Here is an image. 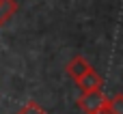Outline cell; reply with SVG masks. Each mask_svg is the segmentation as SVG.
I'll return each mask as SVG.
<instances>
[{
  "label": "cell",
  "instance_id": "1",
  "mask_svg": "<svg viewBox=\"0 0 123 114\" xmlns=\"http://www.w3.org/2000/svg\"><path fill=\"white\" fill-rule=\"evenodd\" d=\"M106 101H108V95L102 88H95V91L82 93V97L78 99V108L84 114H102L106 108Z\"/></svg>",
  "mask_w": 123,
  "mask_h": 114
},
{
  "label": "cell",
  "instance_id": "2",
  "mask_svg": "<svg viewBox=\"0 0 123 114\" xmlns=\"http://www.w3.org/2000/svg\"><path fill=\"white\" fill-rule=\"evenodd\" d=\"M93 67L89 65V60L86 58H82V56H74L69 63H67V67H65V71H67V75L71 78V80H80L86 71H91Z\"/></svg>",
  "mask_w": 123,
  "mask_h": 114
},
{
  "label": "cell",
  "instance_id": "3",
  "mask_svg": "<svg viewBox=\"0 0 123 114\" xmlns=\"http://www.w3.org/2000/svg\"><path fill=\"white\" fill-rule=\"evenodd\" d=\"M76 84H78V88L82 91V93H86V91H95V88H102V84H104V80H102V75L95 71V69H91V71H86L80 80H76Z\"/></svg>",
  "mask_w": 123,
  "mask_h": 114
},
{
  "label": "cell",
  "instance_id": "4",
  "mask_svg": "<svg viewBox=\"0 0 123 114\" xmlns=\"http://www.w3.org/2000/svg\"><path fill=\"white\" fill-rule=\"evenodd\" d=\"M17 11V2L15 0H0V26L6 24Z\"/></svg>",
  "mask_w": 123,
  "mask_h": 114
},
{
  "label": "cell",
  "instance_id": "5",
  "mask_svg": "<svg viewBox=\"0 0 123 114\" xmlns=\"http://www.w3.org/2000/svg\"><path fill=\"white\" fill-rule=\"evenodd\" d=\"M104 114H123V97L121 95L108 97L106 108H104Z\"/></svg>",
  "mask_w": 123,
  "mask_h": 114
},
{
  "label": "cell",
  "instance_id": "6",
  "mask_svg": "<svg viewBox=\"0 0 123 114\" xmlns=\"http://www.w3.org/2000/svg\"><path fill=\"white\" fill-rule=\"evenodd\" d=\"M15 114H48V112H45V110H43L39 103H35V101H28V103H24V106H22V108H19Z\"/></svg>",
  "mask_w": 123,
  "mask_h": 114
},
{
  "label": "cell",
  "instance_id": "7",
  "mask_svg": "<svg viewBox=\"0 0 123 114\" xmlns=\"http://www.w3.org/2000/svg\"><path fill=\"white\" fill-rule=\"evenodd\" d=\"M102 114H104V112H102Z\"/></svg>",
  "mask_w": 123,
  "mask_h": 114
}]
</instances>
